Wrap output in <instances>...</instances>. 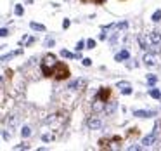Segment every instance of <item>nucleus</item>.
I'll use <instances>...</instances> for the list:
<instances>
[{
	"instance_id": "6",
	"label": "nucleus",
	"mask_w": 161,
	"mask_h": 151,
	"mask_svg": "<svg viewBox=\"0 0 161 151\" xmlns=\"http://www.w3.org/2000/svg\"><path fill=\"white\" fill-rule=\"evenodd\" d=\"M154 111H144V110H137L133 111V116H139V118H149V116H154Z\"/></svg>"
},
{
	"instance_id": "3",
	"label": "nucleus",
	"mask_w": 161,
	"mask_h": 151,
	"mask_svg": "<svg viewBox=\"0 0 161 151\" xmlns=\"http://www.w3.org/2000/svg\"><path fill=\"white\" fill-rule=\"evenodd\" d=\"M147 37H149L151 43H152L154 47L161 45V33H160V31H151V33H147Z\"/></svg>"
},
{
	"instance_id": "1",
	"label": "nucleus",
	"mask_w": 161,
	"mask_h": 151,
	"mask_svg": "<svg viewBox=\"0 0 161 151\" xmlns=\"http://www.w3.org/2000/svg\"><path fill=\"white\" fill-rule=\"evenodd\" d=\"M57 64H59V63H57L55 56L47 54V56L43 57V61H42V73L45 76H54V70H55Z\"/></svg>"
},
{
	"instance_id": "13",
	"label": "nucleus",
	"mask_w": 161,
	"mask_h": 151,
	"mask_svg": "<svg viewBox=\"0 0 161 151\" xmlns=\"http://www.w3.org/2000/svg\"><path fill=\"white\" fill-rule=\"evenodd\" d=\"M14 12H16V16H23V14H24L23 5H16V7H14Z\"/></svg>"
},
{
	"instance_id": "23",
	"label": "nucleus",
	"mask_w": 161,
	"mask_h": 151,
	"mask_svg": "<svg viewBox=\"0 0 161 151\" xmlns=\"http://www.w3.org/2000/svg\"><path fill=\"white\" fill-rule=\"evenodd\" d=\"M82 2H95V4H102L104 0H82Z\"/></svg>"
},
{
	"instance_id": "18",
	"label": "nucleus",
	"mask_w": 161,
	"mask_h": 151,
	"mask_svg": "<svg viewBox=\"0 0 161 151\" xmlns=\"http://www.w3.org/2000/svg\"><path fill=\"white\" fill-rule=\"evenodd\" d=\"M94 47H95V40H92V38L87 40V49H94Z\"/></svg>"
},
{
	"instance_id": "8",
	"label": "nucleus",
	"mask_w": 161,
	"mask_h": 151,
	"mask_svg": "<svg viewBox=\"0 0 161 151\" xmlns=\"http://www.w3.org/2000/svg\"><path fill=\"white\" fill-rule=\"evenodd\" d=\"M101 125H102V122H101V120H97V118L89 120V127H90V129H99Z\"/></svg>"
},
{
	"instance_id": "17",
	"label": "nucleus",
	"mask_w": 161,
	"mask_h": 151,
	"mask_svg": "<svg viewBox=\"0 0 161 151\" xmlns=\"http://www.w3.org/2000/svg\"><path fill=\"white\" fill-rule=\"evenodd\" d=\"M74 49H76V52H80V51H82V49H85V42H78V43H76V47H74Z\"/></svg>"
},
{
	"instance_id": "4",
	"label": "nucleus",
	"mask_w": 161,
	"mask_h": 151,
	"mask_svg": "<svg viewBox=\"0 0 161 151\" xmlns=\"http://www.w3.org/2000/svg\"><path fill=\"white\" fill-rule=\"evenodd\" d=\"M109 95H111V89H107V87H102V89L99 90V94H97V99H99V101H102V103H107Z\"/></svg>"
},
{
	"instance_id": "14",
	"label": "nucleus",
	"mask_w": 161,
	"mask_h": 151,
	"mask_svg": "<svg viewBox=\"0 0 161 151\" xmlns=\"http://www.w3.org/2000/svg\"><path fill=\"white\" fill-rule=\"evenodd\" d=\"M30 134H31V129H30V127H23V129H21V135H23V137H28Z\"/></svg>"
},
{
	"instance_id": "5",
	"label": "nucleus",
	"mask_w": 161,
	"mask_h": 151,
	"mask_svg": "<svg viewBox=\"0 0 161 151\" xmlns=\"http://www.w3.org/2000/svg\"><path fill=\"white\" fill-rule=\"evenodd\" d=\"M144 63H145V66H156V64H158L154 54H145V56H144Z\"/></svg>"
},
{
	"instance_id": "16",
	"label": "nucleus",
	"mask_w": 161,
	"mask_h": 151,
	"mask_svg": "<svg viewBox=\"0 0 161 151\" xmlns=\"http://www.w3.org/2000/svg\"><path fill=\"white\" fill-rule=\"evenodd\" d=\"M147 83H149V85H154V83H156V76L149 75V76H147Z\"/></svg>"
},
{
	"instance_id": "11",
	"label": "nucleus",
	"mask_w": 161,
	"mask_h": 151,
	"mask_svg": "<svg viewBox=\"0 0 161 151\" xmlns=\"http://www.w3.org/2000/svg\"><path fill=\"white\" fill-rule=\"evenodd\" d=\"M149 95L154 97V99H161V92L158 89H149Z\"/></svg>"
},
{
	"instance_id": "9",
	"label": "nucleus",
	"mask_w": 161,
	"mask_h": 151,
	"mask_svg": "<svg viewBox=\"0 0 161 151\" xmlns=\"http://www.w3.org/2000/svg\"><path fill=\"white\" fill-rule=\"evenodd\" d=\"M128 57H130V52H128V51H121V52L116 54L114 59H116V61H123V59H128Z\"/></svg>"
},
{
	"instance_id": "7",
	"label": "nucleus",
	"mask_w": 161,
	"mask_h": 151,
	"mask_svg": "<svg viewBox=\"0 0 161 151\" xmlns=\"http://www.w3.org/2000/svg\"><path fill=\"white\" fill-rule=\"evenodd\" d=\"M154 137H156V132L149 134L147 137H144V139H142V144H144V146H151V144L154 142Z\"/></svg>"
},
{
	"instance_id": "19",
	"label": "nucleus",
	"mask_w": 161,
	"mask_h": 151,
	"mask_svg": "<svg viewBox=\"0 0 161 151\" xmlns=\"http://www.w3.org/2000/svg\"><path fill=\"white\" fill-rule=\"evenodd\" d=\"M82 61H83V66H90V64H92V61H90L89 57H83Z\"/></svg>"
},
{
	"instance_id": "22",
	"label": "nucleus",
	"mask_w": 161,
	"mask_h": 151,
	"mask_svg": "<svg viewBox=\"0 0 161 151\" xmlns=\"http://www.w3.org/2000/svg\"><path fill=\"white\" fill-rule=\"evenodd\" d=\"M62 28H64V30L70 28V19H64V21H62Z\"/></svg>"
},
{
	"instance_id": "12",
	"label": "nucleus",
	"mask_w": 161,
	"mask_h": 151,
	"mask_svg": "<svg viewBox=\"0 0 161 151\" xmlns=\"http://www.w3.org/2000/svg\"><path fill=\"white\" fill-rule=\"evenodd\" d=\"M152 21H154V23H158V21H161V9H158V11H156V12H154V14H152Z\"/></svg>"
},
{
	"instance_id": "15",
	"label": "nucleus",
	"mask_w": 161,
	"mask_h": 151,
	"mask_svg": "<svg viewBox=\"0 0 161 151\" xmlns=\"http://www.w3.org/2000/svg\"><path fill=\"white\" fill-rule=\"evenodd\" d=\"M121 94L130 95V94H132V87H130V85H125V87H121Z\"/></svg>"
},
{
	"instance_id": "24",
	"label": "nucleus",
	"mask_w": 161,
	"mask_h": 151,
	"mask_svg": "<svg viewBox=\"0 0 161 151\" xmlns=\"http://www.w3.org/2000/svg\"><path fill=\"white\" fill-rule=\"evenodd\" d=\"M26 2H28V4H31V0H26Z\"/></svg>"
},
{
	"instance_id": "21",
	"label": "nucleus",
	"mask_w": 161,
	"mask_h": 151,
	"mask_svg": "<svg viewBox=\"0 0 161 151\" xmlns=\"http://www.w3.org/2000/svg\"><path fill=\"white\" fill-rule=\"evenodd\" d=\"M0 35H2V37H7V35H9V30H7V28H2V30H0Z\"/></svg>"
},
{
	"instance_id": "20",
	"label": "nucleus",
	"mask_w": 161,
	"mask_h": 151,
	"mask_svg": "<svg viewBox=\"0 0 161 151\" xmlns=\"http://www.w3.org/2000/svg\"><path fill=\"white\" fill-rule=\"evenodd\" d=\"M80 83H82V82H78V80H76V82H71V83H70V89H76Z\"/></svg>"
},
{
	"instance_id": "10",
	"label": "nucleus",
	"mask_w": 161,
	"mask_h": 151,
	"mask_svg": "<svg viewBox=\"0 0 161 151\" xmlns=\"http://www.w3.org/2000/svg\"><path fill=\"white\" fill-rule=\"evenodd\" d=\"M30 26H31L33 30H36V31H45V26H43V24H40V23H35V21H31V23H30Z\"/></svg>"
},
{
	"instance_id": "2",
	"label": "nucleus",
	"mask_w": 161,
	"mask_h": 151,
	"mask_svg": "<svg viewBox=\"0 0 161 151\" xmlns=\"http://www.w3.org/2000/svg\"><path fill=\"white\" fill-rule=\"evenodd\" d=\"M54 78L55 80H66V78H70V68L64 63H59L55 66V70H54Z\"/></svg>"
}]
</instances>
